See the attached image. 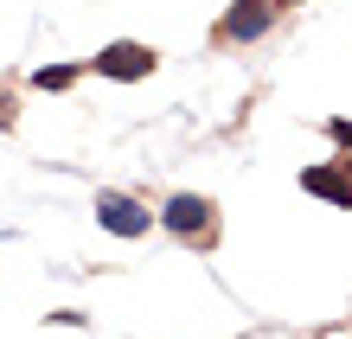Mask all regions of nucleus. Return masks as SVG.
Wrapping results in <instances>:
<instances>
[{"label":"nucleus","mask_w":352,"mask_h":339,"mask_svg":"<svg viewBox=\"0 0 352 339\" xmlns=\"http://www.w3.org/2000/svg\"><path fill=\"white\" fill-rule=\"evenodd\" d=\"M160 224H167L173 237H186V243H205L218 230V205L205 193H173L167 205H160Z\"/></svg>","instance_id":"1"},{"label":"nucleus","mask_w":352,"mask_h":339,"mask_svg":"<svg viewBox=\"0 0 352 339\" xmlns=\"http://www.w3.org/2000/svg\"><path fill=\"white\" fill-rule=\"evenodd\" d=\"M160 65V52L154 45H141V39H116V45H102L96 58H90V71L96 77H109V83H141Z\"/></svg>","instance_id":"2"},{"label":"nucleus","mask_w":352,"mask_h":339,"mask_svg":"<svg viewBox=\"0 0 352 339\" xmlns=\"http://www.w3.org/2000/svg\"><path fill=\"white\" fill-rule=\"evenodd\" d=\"M96 218H102L109 237H148L154 211L141 205V199H129V193H102V199H96Z\"/></svg>","instance_id":"3"},{"label":"nucleus","mask_w":352,"mask_h":339,"mask_svg":"<svg viewBox=\"0 0 352 339\" xmlns=\"http://www.w3.org/2000/svg\"><path fill=\"white\" fill-rule=\"evenodd\" d=\"M269 26H276V7H269V0H237L231 13H224V39H231V45H250V39H263Z\"/></svg>","instance_id":"4"},{"label":"nucleus","mask_w":352,"mask_h":339,"mask_svg":"<svg viewBox=\"0 0 352 339\" xmlns=\"http://www.w3.org/2000/svg\"><path fill=\"white\" fill-rule=\"evenodd\" d=\"M301 193H314L327 205H352V179L346 166H301Z\"/></svg>","instance_id":"5"},{"label":"nucleus","mask_w":352,"mask_h":339,"mask_svg":"<svg viewBox=\"0 0 352 339\" xmlns=\"http://www.w3.org/2000/svg\"><path fill=\"white\" fill-rule=\"evenodd\" d=\"M77 71H84V65H38L32 71V90H71Z\"/></svg>","instance_id":"6"},{"label":"nucleus","mask_w":352,"mask_h":339,"mask_svg":"<svg viewBox=\"0 0 352 339\" xmlns=\"http://www.w3.org/2000/svg\"><path fill=\"white\" fill-rule=\"evenodd\" d=\"M327 135H333L340 147H352V122H346V116H333V122H327Z\"/></svg>","instance_id":"7"},{"label":"nucleus","mask_w":352,"mask_h":339,"mask_svg":"<svg viewBox=\"0 0 352 339\" xmlns=\"http://www.w3.org/2000/svg\"><path fill=\"white\" fill-rule=\"evenodd\" d=\"M340 166H346V179H352V160H340Z\"/></svg>","instance_id":"8"},{"label":"nucleus","mask_w":352,"mask_h":339,"mask_svg":"<svg viewBox=\"0 0 352 339\" xmlns=\"http://www.w3.org/2000/svg\"><path fill=\"white\" fill-rule=\"evenodd\" d=\"M269 7H276V0H269Z\"/></svg>","instance_id":"9"}]
</instances>
